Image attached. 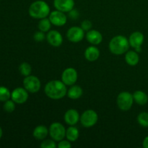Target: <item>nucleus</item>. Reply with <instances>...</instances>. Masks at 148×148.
<instances>
[{"label": "nucleus", "instance_id": "obj_1", "mask_svg": "<svg viewBox=\"0 0 148 148\" xmlns=\"http://www.w3.org/2000/svg\"><path fill=\"white\" fill-rule=\"evenodd\" d=\"M44 92L48 98L53 100L63 98L67 93L66 85L62 80H51L48 82L44 88Z\"/></svg>", "mask_w": 148, "mask_h": 148}, {"label": "nucleus", "instance_id": "obj_2", "mask_svg": "<svg viewBox=\"0 0 148 148\" xmlns=\"http://www.w3.org/2000/svg\"><path fill=\"white\" fill-rule=\"evenodd\" d=\"M29 14L35 19H43L50 14V7L44 1L38 0L30 4L28 10Z\"/></svg>", "mask_w": 148, "mask_h": 148}, {"label": "nucleus", "instance_id": "obj_3", "mask_svg": "<svg viewBox=\"0 0 148 148\" xmlns=\"http://www.w3.org/2000/svg\"><path fill=\"white\" fill-rule=\"evenodd\" d=\"M130 42L124 36H114L109 43V49L115 55H121L128 51Z\"/></svg>", "mask_w": 148, "mask_h": 148}, {"label": "nucleus", "instance_id": "obj_4", "mask_svg": "<svg viewBox=\"0 0 148 148\" xmlns=\"http://www.w3.org/2000/svg\"><path fill=\"white\" fill-rule=\"evenodd\" d=\"M133 103H134L133 95L127 91L120 92L117 97V105L119 108L122 111H129L132 106Z\"/></svg>", "mask_w": 148, "mask_h": 148}, {"label": "nucleus", "instance_id": "obj_5", "mask_svg": "<svg viewBox=\"0 0 148 148\" xmlns=\"http://www.w3.org/2000/svg\"><path fill=\"white\" fill-rule=\"evenodd\" d=\"M49 132L52 140L56 142L61 141L66 137V130L59 122L52 123L49 129Z\"/></svg>", "mask_w": 148, "mask_h": 148}, {"label": "nucleus", "instance_id": "obj_6", "mask_svg": "<svg viewBox=\"0 0 148 148\" xmlns=\"http://www.w3.org/2000/svg\"><path fill=\"white\" fill-rule=\"evenodd\" d=\"M98 120V114L93 110H87L84 111L80 116V122L85 128H90L95 125Z\"/></svg>", "mask_w": 148, "mask_h": 148}, {"label": "nucleus", "instance_id": "obj_7", "mask_svg": "<svg viewBox=\"0 0 148 148\" xmlns=\"http://www.w3.org/2000/svg\"><path fill=\"white\" fill-rule=\"evenodd\" d=\"M23 85L24 88L27 90V92L31 93L38 92L40 89L41 83L38 78L33 75H28L25 77L23 80Z\"/></svg>", "mask_w": 148, "mask_h": 148}, {"label": "nucleus", "instance_id": "obj_8", "mask_svg": "<svg viewBox=\"0 0 148 148\" xmlns=\"http://www.w3.org/2000/svg\"><path fill=\"white\" fill-rule=\"evenodd\" d=\"M85 37V30L81 27L73 26L66 32V38L72 43H78Z\"/></svg>", "mask_w": 148, "mask_h": 148}, {"label": "nucleus", "instance_id": "obj_9", "mask_svg": "<svg viewBox=\"0 0 148 148\" xmlns=\"http://www.w3.org/2000/svg\"><path fill=\"white\" fill-rule=\"evenodd\" d=\"M77 72L72 67L66 68L62 74V81L67 86L75 85L77 80Z\"/></svg>", "mask_w": 148, "mask_h": 148}, {"label": "nucleus", "instance_id": "obj_10", "mask_svg": "<svg viewBox=\"0 0 148 148\" xmlns=\"http://www.w3.org/2000/svg\"><path fill=\"white\" fill-rule=\"evenodd\" d=\"M49 18L50 20L52 25L58 27L64 25L67 21V17L64 12L59 10H54L50 12L49 15Z\"/></svg>", "mask_w": 148, "mask_h": 148}, {"label": "nucleus", "instance_id": "obj_11", "mask_svg": "<svg viewBox=\"0 0 148 148\" xmlns=\"http://www.w3.org/2000/svg\"><path fill=\"white\" fill-rule=\"evenodd\" d=\"M144 35L141 32H134L129 38L130 46H132L137 52H140L142 51V45L144 42Z\"/></svg>", "mask_w": 148, "mask_h": 148}, {"label": "nucleus", "instance_id": "obj_12", "mask_svg": "<svg viewBox=\"0 0 148 148\" xmlns=\"http://www.w3.org/2000/svg\"><path fill=\"white\" fill-rule=\"evenodd\" d=\"M11 98L15 103H25L28 99V92L25 88H17L12 92Z\"/></svg>", "mask_w": 148, "mask_h": 148}, {"label": "nucleus", "instance_id": "obj_13", "mask_svg": "<svg viewBox=\"0 0 148 148\" xmlns=\"http://www.w3.org/2000/svg\"><path fill=\"white\" fill-rule=\"evenodd\" d=\"M47 41L51 46L59 47L63 43V37L59 31L55 30H49L46 35Z\"/></svg>", "mask_w": 148, "mask_h": 148}, {"label": "nucleus", "instance_id": "obj_14", "mask_svg": "<svg viewBox=\"0 0 148 148\" xmlns=\"http://www.w3.org/2000/svg\"><path fill=\"white\" fill-rule=\"evenodd\" d=\"M53 5L56 10L63 12H69L74 9L75 1L74 0H54Z\"/></svg>", "mask_w": 148, "mask_h": 148}, {"label": "nucleus", "instance_id": "obj_15", "mask_svg": "<svg viewBox=\"0 0 148 148\" xmlns=\"http://www.w3.org/2000/svg\"><path fill=\"white\" fill-rule=\"evenodd\" d=\"M80 120L79 114L77 110L74 108L67 110L64 114V121L67 124L70 126H74L78 123Z\"/></svg>", "mask_w": 148, "mask_h": 148}, {"label": "nucleus", "instance_id": "obj_16", "mask_svg": "<svg viewBox=\"0 0 148 148\" xmlns=\"http://www.w3.org/2000/svg\"><path fill=\"white\" fill-rule=\"evenodd\" d=\"M86 38L90 43L92 45L100 44L103 41V36L96 30H90L86 33Z\"/></svg>", "mask_w": 148, "mask_h": 148}, {"label": "nucleus", "instance_id": "obj_17", "mask_svg": "<svg viewBox=\"0 0 148 148\" xmlns=\"http://www.w3.org/2000/svg\"><path fill=\"white\" fill-rule=\"evenodd\" d=\"M100 51L97 47L90 46L85 51V57L89 62H95L99 58Z\"/></svg>", "mask_w": 148, "mask_h": 148}, {"label": "nucleus", "instance_id": "obj_18", "mask_svg": "<svg viewBox=\"0 0 148 148\" xmlns=\"http://www.w3.org/2000/svg\"><path fill=\"white\" fill-rule=\"evenodd\" d=\"M49 134V130L44 125H38L34 129L33 132V135L36 140H44L48 134Z\"/></svg>", "mask_w": 148, "mask_h": 148}, {"label": "nucleus", "instance_id": "obj_19", "mask_svg": "<svg viewBox=\"0 0 148 148\" xmlns=\"http://www.w3.org/2000/svg\"><path fill=\"white\" fill-rule=\"evenodd\" d=\"M125 61L130 66H136L139 63L140 56L136 51H128L126 52Z\"/></svg>", "mask_w": 148, "mask_h": 148}, {"label": "nucleus", "instance_id": "obj_20", "mask_svg": "<svg viewBox=\"0 0 148 148\" xmlns=\"http://www.w3.org/2000/svg\"><path fill=\"white\" fill-rule=\"evenodd\" d=\"M82 93H83V91H82V88H80L78 85H73L67 90L66 95L70 99L76 100L80 98L82 95Z\"/></svg>", "mask_w": 148, "mask_h": 148}, {"label": "nucleus", "instance_id": "obj_21", "mask_svg": "<svg viewBox=\"0 0 148 148\" xmlns=\"http://www.w3.org/2000/svg\"><path fill=\"white\" fill-rule=\"evenodd\" d=\"M133 98H134V101H135L136 103L140 106L145 105L148 102V95L142 90L135 91L133 94Z\"/></svg>", "mask_w": 148, "mask_h": 148}, {"label": "nucleus", "instance_id": "obj_22", "mask_svg": "<svg viewBox=\"0 0 148 148\" xmlns=\"http://www.w3.org/2000/svg\"><path fill=\"white\" fill-rule=\"evenodd\" d=\"M79 132L78 129L74 126H70L66 130V137L69 142H75L79 138Z\"/></svg>", "mask_w": 148, "mask_h": 148}, {"label": "nucleus", "instance_id": "obj_23", "mask_svg": "<svg viewBox=\"0 0 148 148\" xmlns=\"http://www.w3.org/2000/svg\"><path fill=\"white\" fill-rule=\"evenodd\" d=\"M51 25L52 24L49 18L45 17V18L40 19V20L38 23V27L39 30L46 33V32H49L50 30Z\"/></svg>", "mask_w": 148, "mask_h": 148}, {"label": "nucleus", "instance_id": "obj_24", "mask_svg": "<svg viewBox=\"0 0 148 148\" xmlns=\"http://www.w3.org/2000/svg\"><path fill=\"white\" fill-rule=\"evenodd\" d=\"M19 70L22 75L27 77L31 74L32 68L30 64H28L27 62H23L19 66Z\"/></svg>", "mask_w": 148, "mask_h": 148}, {"label": "nucleus", "instance_id": "obj_25", "mask_svg": "<svg viewBox=\"0 0 148 148\" xmlns=\"http://www.w3.org/2000/svg\"><path fill=\"white\" fill-rule=\"evenodd\" d=\"M137 122L143 127H148V113L143 111L137 116Z\"/></svg>", "mask_w": 148, "mask_h": 148}, {"label": "nucleus", "instance_id": "obj_26", "mask_svg": "<svg viewBox=\"0 0 148 148\" xmlns=\"http://www.w3.org/2000/svg\"><path fill=\"white\" fill-rule=\"evenodd\" d=\"M11 98V93L8 88L4 86H0V101L5 102Z\"/></svg>", "mask_w": 148, "mask_h": 148}, {"label": "nucleus", "instance_id": "obj_27", "mask_svg": "<svg viewBox=\"0 0 148 148\" xmlns=\"http://www.w3.org/2000/svg\"><path fill=\"white\" fill-rule=\"evenodd\" d=\"M15 109V103L12 100H7L4 102V110L7 113H12Z\"/></svg>", "mask_w": 148, "mask_h": 148}, {"label": "nucleus", "instance_id": "obj_28", "mask_svg": "<svg viewBox=\"0 0 148 148\" xmlns=\"http://www.w3.org/2000/svg\"><path fill=\"white\" fill-rule=\"evenodd\" d=\"M53 140H46L42 142L40 144L41 148H55L56 147V144Z\"/></svg>", "mask_w": 148, "mask_h": 148}, {"label": "nucleus", "instance_id": "obj_29", "mask_svg": "<svg viewBox=\"0 0 148 148\" xmlns=\"http://www.w3.org/2000/svg\"><path fill=\"white\" fill-rule=\"evenodd\" d=\"M33 38H34V40H36V41L41 42L45 40V38H46V35H45L44 32L39 30V31L36 32V33L33 36Z\"/></svg>", "mask_w": 148, "mask_h": 148}, {"label": "nucleus", "instance_id": "obj_30", "mask_svg": "<svg viewBox=\"0 0 148 148\" xmlns=\"http://www.w3.org/2000/svg\"><path fill=\"white\" fill-rule=\"evenodd\" d=\"M92 24L89 20H85L81 23V27L85 31H88L92 28Z\"/></svg>", "mask_w": 148, "mask_h": 148}, {"label": "nucleus", "instance_id": "obj_31", "mask_svg": "<svg viewBox=\"0 0 148 148\" xmlns=\"http://www.w3.org/2000/svg\"><path fill=\"white\" fill-rule=\"evenodd\" d=\"M57 146L59 148H70L72 147V145L69 143V140H62L61 141H59Z\"/></svg>", "mask_w": 148, "mask_h": 148}, {"label": "nucleus", "instance_id": "obj_32", "mask_svg": "<svg viewBox=\"0 0 148 148\" xmlns=\"http://www.w3.org/2000/svg\"><path fill=\"white\" fill-rule=\"evenodd\" d=\"M68 13H69V17H70L72 20H77V19L79 17V12L77 10H75V9H72V10H71V11H69Z\"/></svg>", "mask_w": 148, "mask_h": 148}, {"label": "nucleus", "instance_id": "obj_33", "mask_svg": "<svg viewBox=\"0 0 148 148\" xmlns=\"http://www.w3.org/2000/svg\"><path fill=\"white\" fill-rule=\"evenodd\" d=\"M143 146L145 148H148V136H147V137L144 139V140H143Z\"/></svg>", "mask_w": 148, "mask_h": 148}, {"label": "nucleus", "instance_id": "obj_34", "mask_svg": "<svg viewBox=\"0 0 148 148\" xmlns=\"http://www.w3.org/2000/svg\"><path fill=\"white\" fill-rule=\"evenodd\" d=\"M1 137H2V130H1V128L0 127V139H1Z\"/></svg>", "mask_w": 148, "mask_h": 148}]
</instances>
